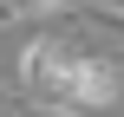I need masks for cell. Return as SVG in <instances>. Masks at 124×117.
I'll list each match as a JSON object with an SVG mask.
<instances>
[{
    "label": "cell",
    "mask_w": 124,
    "mask_h": 117,
    "mask_svg": "<svg viewBox=\"0 0 124 117\" xmlns=\"http://www.w3.org/2000/svg\"><path fill=\"white\" fill-rule=\"evenodd\" d=\"M52 39H59V33H33V39L20 46V59H13V72H20V91H26V98H39V85H46V59H52Z\"/></svg>",
    "instance_id": "2"
},
{
    "label": "cell",
    "mask_w": 124,
    "mask_h": 117,
    "mask_svg": "<svg viewBox=\"0 0 124 117\" xmlns=\"http://www.w3.org/2000/svg\"><path fill=\"white\" fill-rule=\"evenodd\" d=\"M0 26H13V0H0Z\"/></svg>",
    "instance_id": "5"
},
{
    "label": "cell",
    "mask_w": 124,
    "mask_h": 117,
    "mask_svg": "<svg viewBox=\"0 0 124 117\" xmlns=\"http://www.w3.org/2000/svg\"><path fill=\"white\" fill-rule=\"evenodd\" d=\"M118 98V65L92 46H65L52 39V59H46V85H39V104H59V111H105Z\"/></svg>",
    "instance_id": "1"
},
{
    "label": "cell",
    "mask_w": 124,
    "mask_h": 117,
    "mask_svg": "<svg viewBox=\"0 0 124 117\" xmlns=\"http://www.w3.org/2000/svg\"><path fill=\"white\" fill-rule=\"evenodd\" d=\"M13 117H78V111H59V104H39V98H20Z\"/></svg>",
    "instance_id": "4"
},
{
    "label": "cell",
    "mask_w": 124,
    "mask_h": 117,
    "mask_svg": "<svg viewBox=\"0 0 124 117\" xmlns=\"http://www.w3.org/2000/svg\"><path fill=\"white\" fill-rule=\"evenodd\" d=\"M72 0H13V20H33V13H65Z\"/></svg>",
    "instance_id": "3"
}]
</instances>
